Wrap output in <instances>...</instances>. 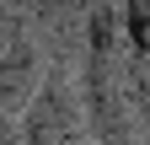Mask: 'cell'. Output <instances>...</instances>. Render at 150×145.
I'll return each instance as SVG.
<instances>
[{"instance_id":"obj_6","label":"cell","mask_w":150,"mask_h":145,"mask_svg":"<svg viewBox=\"0 0 150 145\" xmlns=\"http://www.w3.org/2000/svg\"><path fill=\"white\" fill-rule=\"evenodd\" d=\"M86 145H91V140H86Z\"/></svg>"},{"instance_id":"obj_1","label":"cell","mask_w":150,"mask_h":145,"mask_svg":"<svg viewBox=\"0 0 150 145\" xmlns=\"http://www.w3.org/2000/svg\"><path fill=\"white\" fill-rule=\"evenodd\" d=\"M16 134L22 145H86V107H81V86L70 81L64 65H54L43 86L32 92V102L16 113Z\"/></svg>"},{"instance_id":"obj_5","label":"cell","mask_w":150,"mask_h":145,"mask_svg":"<svg viewBox=\"0 0 150 145\" xmlns=\"http://www.w3.org/2000/svg\"><path fill=\"white\" fill-rule=\"evenodd\" d=\"M0 145H22V134H16V118H0Z\"/></svg>"},{"instance_id":"obj_4","label":"cell","mask_w":150,"mask_h":145,"mask_svg":"<svg viewBox=\"0 0 150 145\" xmlns=\"http://www.w3.org/2000/svg\"><path fill=\"white\" fill-rule=\"evenodd\" d=\"M118 27H123V48L134 59H150V0H123Z\"/></svg>"},{"instance_id":"obj_2","label":"cell","mask_w":150,"mask_h":145,"mask_svg":"<svg viewBox=\"0 0 150 145\" xmlns=\"http://www.w3.org/2000/svg\"><path fill=\"white\" fill-rule=\"evenodd\" d=\"M48 59L32 38H11V48L0 54V118H16L32 102V92L43 86Z\"/></svg>"},{"instance_id":"obj_3","label":"cell","mask_w":150,"mask_h":145,"mask_svg":"<svg viewBox=\"0 0 150 145\" xmlns=\"http://www.w3.org/2000/svg\"><path fill=\"white\" fill-rule=\"evenodd\" d=\"M123 92H129V113H134V134H139V145H150V59H134L129 54Z\"/></svg>"}]
</instances>
